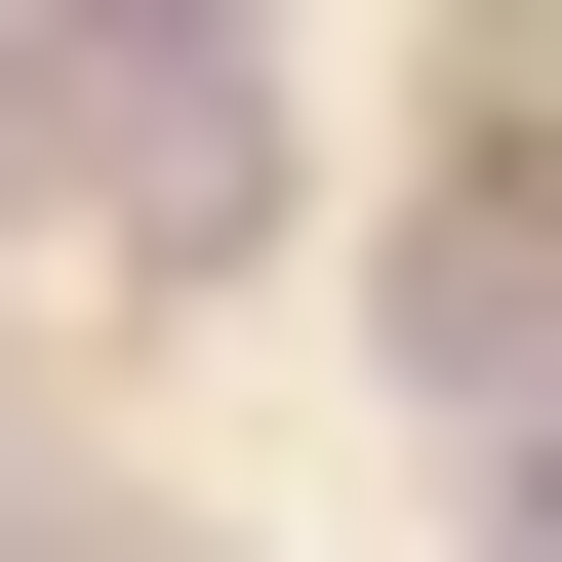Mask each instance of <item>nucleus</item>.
I'll return each mask as SVG.
<instances>
[]
</instances>
